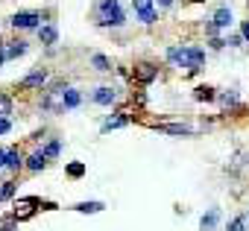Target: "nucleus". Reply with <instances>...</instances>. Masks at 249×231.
<instances>
[{
    "label": "nucleus",
    "mask_w": 249,
    "mask_h": 231,
    "mask_svg": "<svg viewBox=\"0 0 249 231\" xmlns=\"http://www.w3.org/2000/svg\"><path fill=\"white\" fill-rule=\"evenodd\" d=\"M237 99H240L237 91H226V94H220V102H223V105H237Z\"/></svg>",
    "instance_id": "393cba45"
},
{
    "label": "nucleus",
    "mask_w": 249,
    "mask_h": 231,
    "mask_svg": "<svg viewBox=\"0 0 249 231\" xmlns=\"http://www.w3.org/2000/svg\"><path fill=\"white\" fill-rule=\"evenodd\" d=\"M79 102H82V94H79L76 88H65V94H62V105H65V111L76 108Z\"/></svg>",
    "instance_id": "ddd939ff"
},
{
    "label": "nucleus",
    "mask_w": 249,
    "mask_h": 231,
    "mask_svg": "<svg viewBox=\"0 0 249 231\" xmlns=\"http://www.w3.org/2000/svg\"><path fill=\"white\" fill-rule=\"evenodd\" d=\"M205 65V50L202 47H182V65L185 73H196L199 67Z\"/></svg>",
    "instance_id": "f03ea898"
},
{
    "label": "nucleus",
    "mask_w": 249,
    "mask_h": 231,
    "mask_svg": "<svg viewBox=\"0 0 249 231\" xmlns=\"http://www.w3.org/2000/svg\"><path fill=\"white\" fill-rule=\"evenodd\" d=\"M132 76H135L138 82H144V85H147V82H153V79L159 76V67H156V65H150V62H138V65L132 67Z\"/></svg>",
    "instance_id": "423d86ee"
},
{
    "label": "nucleus",
    "mask_w": 249,
    "mask_h": 231,
    "mask_svg": "<svg viewBox=\"0 0 249 231\" xmlns=\"http://www.w3.org/2000/svg\"><path fill=\"white\" fill-rule=\"evenodd\" d=\"M159 132H164V135H182V138L196 135V129L188 126V123H159Z\"/></svg>",
    "instance_id": "0eeeda50"
},
{
    "label": "nucleus",
    "mask_w": 249,
    "mask_h": 231,
    "mask_svg": "<svg viewBox=\"0 0 249 231\" xmlns=\"http://www.w3.org/2000/svg\"><path fill=\"white\" fill-rule=\"evenodd\" d=\"M156 3H159V6H161V9H170V6H173V3H176V0H156Z\"/></svg>",
    "instance_id": "c756f323"
},
{
    "label": "nucleus",
    "mask_w": 249,
    "mask_h": 231,
    "mask_svg": "<svg viewBox=\"0 0 249 231\" xmlns=\"http://www.w3.org/2000/svg\"><path fill=\"white\" fill-rule=\"evenodd\" d=\"M132 9L135 15L141 18V24H156L159 21V12H156V0H132Z\"/></svg>",
    "instance_id": "20e7f679"
},
{
    "label": "nucleus",
    "mask_w": 249,
    "mask_h": 231,
    "mask_svg": "<svg viewBox=\"0 0 249 231\" xmlns=\"http://www.w3.org/2000/svg\"><path fill=\"white\" fill-rule=\"evenodd\" d=\"M33 205H38L36 199H24V202H15V211H12V216H15V222L18 219H27V216H33Z\"/></svg>",
    "instance_id": "9b49d317"
},
{
    "label": "nucleus",
    "mask_w": 249,
    "mask_h": 231,
    "mask_svg": "<svg viewBox=\"0 0 249 231\" xmlns=\"http://www.w3.org/2000/svg\"><path fill=\"white\" fill-rule=\"evenodd\" d=\"M106 205L103 202H79V205H73V211H79V214H100Z\"/></svg>",
    "instance_id": "f3484780"
},
{
    "label": "nucleus",
    "mask_w": 249,
    "mask_h": 231,
    "mask_svg": "<svg viewBox=\"0 0 249 231\" xmlns=\"http://www.w3.org/2000/svg\"><path fill=\"white\" fill-rule=\"evenodd\" d=\"M246 216H249V214H246Z\"/></svg>",
    "instance_id": "f704fd0d"
},
{
    "label": "nucleus",
    "mask_w": 249,
    "mask_h": 231,
    "mask_svg": "<svg viewBox=\"0 0 249 231\" xmlns=\"http://www.w3.org/2000/svg\"><path fill=\"white\" fill-rule=\"evenodd\" d=\"M94 18L100 27H123L126 24V15H123L117 0H100L97 9H94Z\"/></svg>",
    "instance_id": "f257e3e1"
},
{
    "label": "nucleus",
    "mask_w": 249,
    "mask_h": 231,
    "mask_svg": "<svg viewBox=\"0 0 249 231\" xmlns=\"http://www.w3.org/2000/svg\"><path fill=\"white\" fill-rule=\"evenodd\" d=\"M117 97H120V94H117V88H111V85H100V88L91 94V99H94L97 105H114Z\"/></svg>",
    "instance_id": "39448f33"
},
{
    "label": "nucleus",
    "mask_w": 249,
    "mask_h": 231,
    "mask_svg": "<svg viewBox=\"0 0 249 231\" xmlns=\"http://www.w3.org/2000/svg\"><path fill=\"white\" fill-rule=\"evenodd\" d=\"M6 59H9V56H6V44H0V67H3Z\"/></svg>",
    "instance_id": "c85d7f7f"
},
{
    "label": "nucleus",
    "mask_w": 249,
    "mask_h": 231,
    "mask_svg": "<svg viewBox=\"0 0 249 231\" xmlns=\"http://www.w3.org/2000/svg\"><path fill=\"white\" fill-rule=\"evenodd\" d=\"M129 123V117L126 114H120V117H108L106 123H103V132H111V129H120V126H126Z\"/></svg>",
    "instance_id": "a211bd4d"
},
{
    "label": "nucleus",
    "mask_w": 249,
    "mask_h": 231,
    "mask_svg": "<svg viewBox=\"0 0 249 231\" xmlns=\"http://www.w3.org/2000/svg\"><path fill=\"white\" fill-rule=\"evenodd\" d=\"M194 3H202V0H194Z\"/></svg>",
    "instance_id": "72a5a7b5"
},
{
    "label": "nucleus",
    "mask_w": 249,
    "mask_h": 231,
    "mask_svg": "<svg viewBox=\"0 0 249 231\" xmlns=\"http://www.w3.org/2000/svg\"><path fill=\"white\" fill-rule=\"evenodd\" d=\"M9 129H12L9 117H0V135H9Z\"/></svg>",
    "instance_id": "a878e982"
},
{
    "label": "nucleus",
    "mask_w": 249,
    "mask_h": 231,
    "mask_svg": "<svg viewBox=\"0 0 249 231\" xmlns=\"http://www.w3.org/2000/svg\"><path fill=\"white\" fill-rule=\"evenodd\" d=\"M91 65H94V70H100V73H108V70H111V62H108L106 56H100V53L91 56Z\"/></svg>",
    "instance_id": "6ab92c4d"
},
{
    "label": "nucleus",
    "mask_w": 249,
    "mask_h": 231,
    "mask_svg": "<svg viewBox=\"0 0 249 231\" xmlns=\"http://www.w3.org/2000/svg\"><path fill=\"white\" fill-rule=\"evenodd\" d=\"M41 21H44V15H41V12H15L9 24H12L15 30H36V33H38V30L44 27Z\"/></svg>",
    "instance_id": "7ed1b4c3"
},
{
    "label": "nucleus",
    "mask_w": 249,
    "mask_h": 231,
    "mask_svg": "<svg viewBox=\"0 0 249 231\" xmlns=\"http://www.w3.org/2000/svg\"><path fill=\"white\" fill-rule=\"evenodd\" d=\"M44 82H47V70L38 67V70H33V73H27V76L21 79V88H41Z\"/></svg>",
    "instance_id": "6e6552de"
},
{
    "label": "nucleus",
    "mask_w": 249,
    "mask_h": 231,
    "mask_svg": "<svg viewBox=\"0 0 249 231\" xmlns=\"http://www.w3.org/2000/svg\"><path fill=\"white\" fill-rule=\"evenodd\" d=\"M44 167H47V155H44L41 149H36V152L27 158V170H30V173H38V170H44Z\"/></svg>",
    "instance_id": "4468645a"
},
{
    "label": "nucleus",
    "mask_w": 249,
    "mask_h": 231,
    "mask_svg": "<svg viewBox=\"0 0 249 231\" xmlns=\"http://www.w3.org/2000/svg\"><path fill=\"white\" fill-rule=\"evenodd\" d=\"M6 114H12V97L0 94V117H6Z\"/></svg>",
    "instance_id": "4be33fe9"
},
{
    "label": "nucleus",
    "mask_w": 249,
    "mask_h": 231,
    "mask_svg": "<svg viewBox=\"0 0 249 231\" xmlns=\"http://www.w3.org/2000/svg\"><path fill=\"white\" fill-rule=\"evenodd\" d=\"M246 214H240V216H234L231 222H229V231H246Z\"/></svg>",
    "instance_id": "b1692460"
},
{
    "label": "nucleus",
    "mask_w": 249,
    "mask_h": 231,
    "mask_svg": "<svg viewBox=\"0 0 249 231\" xmlns=\"http://www.w3.org/2000/svg\"><path fill=\"white\" fill-rule=\"evenodd\" d=\"M220 225V208H211L208 214H202V219H199V228L202 231H214Z\"/></svg>",
    "instance_id": "f8f14e48"
},
{
    "label": "nucleus",
    "mask_w": 249,
    "mask_h": 231,
    "mask_svg": "<svg viewBox=\"0 0 249 231\" xmlns=\"http://www.w3.org/2000/svg\"><path fill=\"white\" fill-rule=\"evenodd\" d=\"M240 35H243V38H246V41H249V21H246V24H243V30H240Z\"/></svg>",
    "instance_id": "2f4dec72"
},
{
    "label": "nucleus",
    "mask_w": 249,
    "mask_h": 231,
    "mask_svg": "<svg viewBox=\"0 0 249 231\" xmlns=\"http://www.w3.org/2000/svg\"><path fill=\"white\" fill-rule=\"evenodd\" d=\"M211 24H214L217 30H229V27H231V9H229V6H220V9L214 12Z\"/></svg>",
    "instance_id": "9d476101"
},
{
    "label": "nucleus",
    "mask_w": 249,
    "mask_h": 231,
    "mask_svg": "<svg viewBox=\"0 0 249 231\" xmlns=\"http://www.w3.org/2000/svg\"><path fill=\"white\" fill-rule=\"evenodd\" d=\"M24 167V155H21V149H9L6 152V170L9 173H18Z\"/></svg>",
    "instance_id": "2eb2a0df"
},
{
    "label": "nucleus",
    "mask_w": 249,
    "mask_h": 231,
    "mask_svg": "<svg viewBox=\"0 0 249 231\" xmlns=\"http://www.w3.org/2000/svg\"><path fill=\"white\" fill-rule=\"evenodd\" d=\"M3 199H6V196H3V187H0V202H3Z\"/></svg>",
    "instance_id": "473e14b6"
},
{
    "label": "nucleus",
    "mask_w": 249,
    "mask_h": 231,
    "mask_svg": "<svg viewBox=\"0 0 249 231\" xmlns=\"http://www.w3.org/2000/svg\"><path fill=\"white\" fill-rule=\"evenodd\" d=\"M208 44H211V50H223V47H226V41H223V38H211Z\"/></svg>",
    "instance_id": "cd10ccee"
},
{
    "label": "nucleus",
    "mask_w": 249,
    "mask_h": 231,
    "mask_svg": "<svg viewBox=\"0 0 249 231\" xmlns=\"http://www.w3.org/2000/svg\"><path fill=\"white\" fill-rule=\"evenodd\" d=\"M27 50H30L27 41H9V44H6V56H9V59H18V56H24Z\"/></svg>",
    "instance_id": "dca6fc26"
},
{
    "label": "nucleus",
    "mask_w": 249,
    "mask_h": 231,
    "mask_svg": "<svg viewBox=\"0 0 249 231\" xmlns=\"http://www.w3.org/2000/svg\"><path fill=\"white\" fill-rule=\"evenodd\" d=\"M6 152L9 149H0V167H6Z\"/></svg>",
    "instance_id": "7c9ffc66"
},
{
    "label": "nucleus",
    "mask_w": 249,
    "mask_h": 231,
    "mask_svg": "<svg viewBox=\"0 0 249 231\" xmlns=\"http://www.w3.org/2000/svg\"><path fill=\"white\" fill-rule=\"evenodd\" d=\"M41 152H44L47 158H56V155L62 152V144H59V141H50L47 147H41Z\"/></svg>",
    "instance_id": "5701e85b"
},
{
    "label": "nucleus",
    "mask_w": 249,
    "mask_h": 231,
    "mask_svg": "<svg viewBox=\"0 0 249 231\" xmlns=\"http://www.w3.org/2000/svg\"><path fill=\"white\" fill-rule=\"evenodd\" d=\"M38 41H41L44 47H53V44L59 41V30H56V24H44V27L38 30Z\"/></svg>",
    "instance_id": "1a4fd4ad"
},
{
    "label": "nucleus",
    "mask_w": 249,
    "mask_h": 231,
    "mask_svg": "<svg viewBox=\"0 0 249 231\" xmlns=\"http://www.w3.org/2000/svg\"><path fill=\"white\" fill-rule=\"evenodd\" d=\"M68 176H71V179H82V176H85V164H82V161L68 164Z\"/></svg>",
    "instance_id": "412c9836"
},
{
    "label": "nucleus",
    "mask_w": 249,
    "mask_h": 231,
    "mask_svg": "<svg viewBox=\"0 0 249 231\" xmlns=\"http://www.w3.org/2000/svg\"><path fill=\"white\" fill-rule=\"evenodd\" d=\"M194 97H196L199 102H211V99H217V94H214V88H208V85H199V88L194 91Z\"/></svg>",
    "instance_id": "aec40b11"
},
{
    "label": "nucleus",
    "mask_w": 249,
    "mask_h": 231,
    "mask_svg": "<svg viewBox=\"0 0 249 231\" xmlns=\"http://www.w3.org/2000/svg\"><path fill=\"white\" fill-rule=\"evenodd\" d=\"M240 41H243V35H229L226 38V44H231V47H240Z\"/></svg>",
    "instance_id": "bb28decb"
}]
</instances>
